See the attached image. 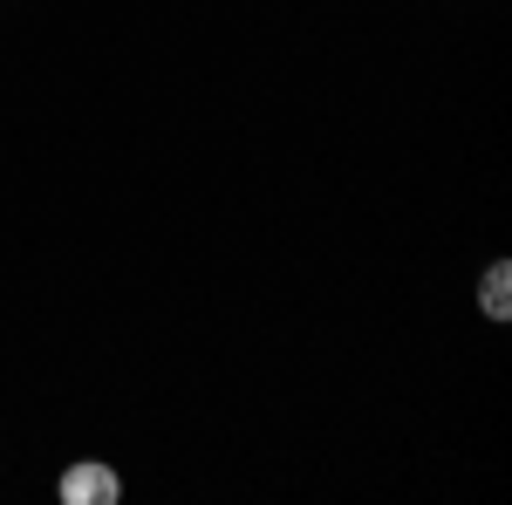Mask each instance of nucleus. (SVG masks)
Masks as SVG:
<instances>
[{
    "mask_svg": "<svg viewBox=\"0 0 512 505\" xmlns=\"http://www.w3.org/2000/svg\"><path fill=\"white\" fill-rule=\"evenodd\" d=\"M55 492H62V505H117L123 499V478L103 465V458H76V465L62 471Z\"/></svg>",
    "mask_w": 512,
    "mask_h": 505,
    "instance_id": "obj_1",
    "label": "nucleus"
},
{
    "mask_svg": "<svg viewBox=\"0 0 512 505\" xmlns=\"http://www.w3.org/2000/svg\"><path fill=\"white\" fill-rule=\"evenodd\" d=\"M478 308L492 314V321H506V314H512V267H506V260L485 267V280H478Z\"/></svg>",
    "mask_w": 512,
    "mask_h": 505,
    "instance_id": "obj_2",
    "label": "nucleus"
}]
</instances>
